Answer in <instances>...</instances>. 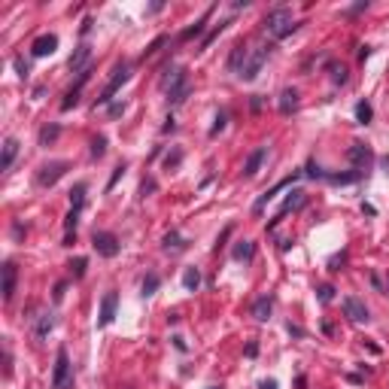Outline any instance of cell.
<instances>
[{
	"label": "cell",
	"instance_id": "obj_19",
	"mask_svg": "<svg viewBox=\"0 0 389 389\" xmlns=\"http://www.w3.org/2000/svg\"><path fill=\"white\" fill-rule=\"evenodd\" d=\"M295 106H298V92H295V88H283V92H280V100H277V110H280L283 116H289Z\"/></svg>",
	"mask_w": 389,
	"mask_h": 389
},
{
	"label": "cell",
	"instance_id": "obj_37",
	"mask_svg": "<svg viewBox=\"0 0 389 389\" xmlns=\"http://www.w3.org/2000/svg\"><path fill=\"white\" fill-rule=\"evenodd\" d=\"M332 80H334L338 86L346 82V67H344V64H332Z\"/></svg>",
	"mask_w": 389,
	"mask_h": 389
},
{
	"label": "cell",
	"instance_id": "obj_40",
	"mask_svg": "<svg viewBox=\"0 0 389 389\" xmlns=\"http://www.w3.org/2000/svg\"><path fill=\"white\" fill-rule=\"evenodd\" d=\"M316 295H320V301H322V304H328V301L334 298V289L326 283V286H320V289H316Z\"/></svg>",
	"mask_w": 389,
	"mask_h": 389
},
{
	"label": "cell",
	"instance_id": "obj_4",
	"mask_svg": "<svg viewBox=\"0 0 389 389\" xmlns=\"http://www.w3.org/2000/svg\"><path fill=\"white\" fill-rule=\"evenodd\" d=\"M128 80H131V67H128V64H116V67H112V76H110V82H106V86H104V92L98 94V104H110V100H112V94L119 92Z\"/></svg>",
	"mask_w": 389,
	"mask_h": 389
},
{
	"label": "cell",
	"instance_id": "obj_39",
	"mask_svg": "<svg viewBox=\"0 0 389 389\" xmlns=\"http://www.w3.org/2000/svg\"><path fill=\"white\" fill-rule=\"evenodd\" d=\"M225 122H228V116H225V112H216V119H213V128H210V137H216V134L225 128Z\"/></svg>",
	"mask_w": 389,
	"mask_h": 389
},
{
	"label": "cell",
	"instance_id": "obj_49",
	"mask_svg": "<svg viewBox=\"0 0 389 389\" xmlns=\"http://www.w3.org/2000/svg\"><path fill=\"white\" fill-rule=\"evenodd\" d=\"M73 240H76V234H73V231H67V238H64V246H73Z\"/></svg>",
	"mask_w": 389,
	"mask_h": 389
},
{
	"label": "cell",
	"instance_id": "obj_16",
	"mask_svg": "<svg viewBox=\"0 0 389 389\" xmlns=\"http://www.w3.org/2000/svg\"><path fill=\"white\" fill-rule=\"evenodd\" d=\"M346 155H350V162H353L356 168H365V164H368V162L374 158V152H371V149H368L365 143H353V146H350V152H346Z\"/></svg>",
	"mask_w": 389,
	"mask_h": 389
},
{
	"label": "cell",
	"instance_id": "obj_30",
	"mask_svg": "<svg viewBox=\"0 0 389 389\" xmlns=\"http://www.w3.org/2000/svg\"><path fill=\"white\" fill-rule=\"evenodd\" d=\"M80 92H82V88H70V92L64 94V100H61V110H64V112H67V110H73L76 104H80Z\"/></svg>",
	"mask_w": 389,
	"mask_h": 389
},
{
	"label": "cell",
	"instance_id": "obj_45",
	"mask_svg": "<svg viewBox=\"0 0 389 389\" xmlns=\"http://www.w3.org/2000/svg\"><path fill=\"white\" fill-rule=\"evenodd\" d=\"M125 112V104H110V116H122Z\"/></svg>",
	"mask_w": 389,
	"mask_h": 389
},
{
	"label": "cell",
	"instance_id": "obj_20",
	"mask_svg": "<svg viewBox=\"0 0 389 389\" xmlns=\"http://www.w3.org/2000/svg\"><path fill=\"white\" fill-rule=\"evenodd\" d=\"M270 310H274V298H270V295H262V298L252 304V316H256L258 322H264V320L270 316Z\"/></svg>",
	"mask_w": 389,
	"mask_h": 389
},
{
	"label": "cell",
	"instance_id": "obj_53",
	"mask_svg": "<svg viewBox=\"0 0 389 389\" xmlns=\"http://www.w3.org/2000/svg\"><path fill=\"white\" fill-rule=\"evenodd\" d=\"M210 389H219V386H210Z\"/></svg>",
	"mask_w": 389,
	"mask_h": 389
},
{
	"label": "cell",
	"instance_id": "obj_43",
	"mask_svg": "<svg viewBox=\"0 0 389 389\" xmlns=\"http://www.w3.org/2000/svg\"><path fill=\"white\" fill-rule=\"evenodd\" d=\"M149 192H155V180H143V186H140V194L146 198Z\"/></svg>",
	"mask_w": 389,
	"mask_h": 389
},
{
	"label": "cell",
	"instance_id": "obj_3",
	"mask_svg": "<svg viewBox=\"0 0 389 389\" xmlns=\"http://www.w3.org/2000/svg\"><path fill=\"white\" fill-rule=\"evenodd\" d=\"M268 55H270V46H256V49H250V55H246V61H244V67H240L238 76H240L244 82H252L256 76H258V70L264 67Z\"/></svg>",
	"mask_w": 389,
	"mask_h": 389
},
{
	"label": "cell",
	"instance_id": "obj_42",
	"mask_svg": "<svg viewBox=\"0 0 389 389\" xmlns=\"http://www.w3.org/2000/svg\"><path fill=\"white\" fill-rule=\"evenodd\" d=\"M76 222H80V210H70V213L64 216V228H67V231H73V228H76Z\"/></svg>",
	"mask_w": 389,
	"mask_h": 389
},
{
	"label": "cell",
	"instance_id": "obj_15",
	"mask_svg": "<svg viewBox=\"0 0 389 389\" xmlns=\"http://www.w3.org/2000/svg\"><path fill=\"white\" fill-rule=\"evenodd\" d=\"M264 155H268L264 146H258V149L250 152V158H246V164H244V176H246V180H252V176L258 174V168L264 164Z\"/></svg>",
	"mask_w": 389,
	"mask_h": 389
},
{
	"label": "cell",
	"instance_id": "obj_33",
	"mask_svg": "<svg viewBox=\"0 0 389 389\" xmlns=\"http://www.w3.org/2000/svg\"><path fill=\"white\" fill-rule=\"evenodd\" d=\"M46 332H52V314H43L36 322V338H46Z\"/></svg>",
	"mask_w": 389,
	"mask_h": 389
},
{
	"label": "cell",
	"instance_id": "obj_22",
	"mask_svg": "<svg viewBox=\"0 0 389 389\" xmlns=\"http://www.w3.org/2000/svg\"><path fill=\"white\" fill-rule=\"evenodd\" d=\"M207 18H210V12H207V16H201V18L194 22L192 28H186V30L180 34V40H192V36H201V34L207 30Z\"/></svg>",
	"mask_w": 389,
	"mask_h": 389
},
{
	"label": "cell",
	"instance_id": "obj_35",
	"mask_svg": "<svg viewBox=\"0 0 389 389\" xmlns=\"http://www.w3.org/2000/svg\"><path fill=\"white\" fill-rule=\"evenodd\" d=\"M180 162H182V149H174V152H168V155H164V168H168V170H174Z\"/></svg>",
	"mask_w": 389,
	"mask_h": 389
},
{
	"label": "cell",
	"instance_id": "obj_5",
	"mask_svg": "<svg viewBox=\"0 0 389 389\" xmlns=\"http://www.w3.org/2000/svg\"><path fill=\"white\" fill-rule=\"evenodd\" d=\"M67 170H70V162H64V158L49 162V164H43L40 170H36V186H40V188H52Z\"/></svg>",
	"mask_w": 389,
	"mask_h": 389
},
{
	"label": "cell",
	"instance_id": "obj_10",
	"mask_svg": "<svg viewBox=\"0 0 389 389\" xmlns=\"http://www.w3.org/2000/svg\"><path fill=\"white\" fill-rule=\"evenodd\" d=\"M340 307H344V314L353 320V322H368V307H365V301H359V298H353V295H346V298L340 301Z\"/></svg>",
	"mask_w": 389,
	"mask_h": 389
},
{
	"label": "cell",
	"instance_id": "obj_9",
	"mask_svg": "<svg viewBox=\"0 0 389 389\" xmlns=\"http://www.w3.org/2000/svg\"><path fill=\"white\" fill-rule=\"evenodd\" d=\"M116 310H119V295H116V292H106V295L100 298V314H98V328H104V326H110V322L116 320Z\"/></svg>",
	"mask_w": 389,
	"mask_h": 389
},
{
	"label": "cell",
	"instance_id": "obj_7",
	"mask_svg": "<svg viewBox=\"0 0 389 389\" xmlns=\"http://www.w3.org/2000/svg\"><path fill=\"white\" fill-rule=\"evenodd\" d=\"M70 380V356H67V350L61 346L58 350V356H55V371H52V389H64Z\"/></svg>",
	"mask_w": 389,
	"mask_h": 389
},
{
	"label": "cell",
	"instance_id": "obj_2",
	"mask_svg": "<svg viewBox=\"0 0 389 389\" xmlns=\"http://www.w3.org/2000/svg\"><path fill=\"white\" fill-rule=\"evenodd\" d=\"M170 76H164L162 80V88L168 92V100L170 104H182L186 98H188V70L186 67H174V70H168Z\"/></svg>",
	"mask_w": 389,
	"mask_h": 389
},
{
	"label": "cell",
	"instance_id": "obj_44",
	"mask_svg": "<svg viewBox=\"0 0 389 389\" xmlns=\"http://www.w3.org/2000/svg\"><path fill=\"white\" fill-rule=\"evenodd\" d=\"M12 64H16V70H18V76H22V80H24V76H28V64H24L22 58H16Z\"/></svg>",
	"mask_w": 389,
	"mask_h": 389
},
{
	"label": "cell",
	"instance_id": "obj_18",
	"mask_svg": "<svg viewBox=\"0 0 389 389\" xmlns=\"http://www.w3.org/2000/svg\"><path fill=\"white\" fill-rule=\"evenodd\" d=\"M246 55H250V49H246L244 43H234V49H231V58H228V70H231V73H240Z\"/></svg>",
	"mask_w": 389,
	"mask_h": 389
},
{
	"label": "cell",
	"instance_id": "obj_26",
	"mask_svg": "<svg viewBox=\"0 0 389 389\" xmlns=\"http://www.w3.org/2000/svg\"><path fill=\"white\" fill-rule=\"evenodd\" d=\"M362 176V170H353V174H326V180L328 182H334V186H344V182H356Z\"/></svg>",
	"mask_w": 389,
	"mask_h": 389
},
{
	"label": "cell",
	"instance_id": "obj_52",
	"mask_svg": "<svg viewBox=\"0 0 389 389\" xmlns=\"http://www.w3.org/2000/svg\"><path fill=\"white\" fill-rule=\"evenodd\" d=\"M380 164H383V170L389 174V158H380Z\"/></svg>",
	"mask_w": 389,
	"mask_h": 389
},
{
	"label": "cell",
	"instance_id": "obj_34",
	"mask_svg": "<svg viewBox=\"0 0 389 389\" xmlns=\"http://www.w3.org/2000/svg\"><path fill=\"white\" fill-rule=\"evenodd\" d=\"M106 152V137H94L92 140V158H104Z\"/></svg>",
	"mask_w": 389,
	"mask_h": 389
},
{
	"label": "cell",
	"instance_id": "obj_32",
	"mask_svg": "<svg viewBox=\"0 0 389 389\" xmlns=\"http://www.w3.org/2000/svg\"><path fill=\"white\" fill-rule=\"evenodd\" d=\"M371 116H374V110H371V104H365V100H362V104L356 106V119H359L362 125H368V122H371Z\"/></svg>",
	"mask_w": 389,
	"mask_h": 389
},
{
	"label": "cell",
	"instance_id": "obj_6",
	"mask_svg": "<svg viewBox=\"0 0 389 389\" xmlns=\"http://www.w3.org/2000/svg\"><path fill=\"white\" fill-rule=\"evenodd\" d=\"M92 246H94V252H98V256H104V258H116V256H119V250H122L119 238H116L112 231H94Z\"/></svg>",
	"mask_w": 389,
	"mask_h": 389
},
{
	"label": "cell",
	"instance_id": "obj_46",
	"mask_svg": "<svg viewBox=\"0 0 389 389\" xmlns=\"http://www.w3.org/2000/svg\"><path fill=\"white\" fill-rule=\"evenodd\" d=\"M174 346H176V350H180V353H186V350H188V346H186V340H182V338H180V334H176V338H174Z\"/></svg>",
	"mask_w": 389,
	"mask_h": 389
},
{
	"label": "cell",
	"instance_id": "obj_11",
	"mask_svg": "<svg viewBox=\"0 0 389 389\" xmlns=\"http://www.w3.org/2000/svg\"><path fill=\"white\" fill-rule=\"evenodd\" d=\"M58 49V36L55 34H43V36H36V40L30 43V55L34 58H46Z\"/></svg>",
	"mask_w": 389,
	"mask_h": 389
},
{
	"label": "cell",
	"instance_id": "obj_23",
	"mask_svg": "<svg viewBox=\"0 0 389 389\" xmlns=\"http://www.w3.org/2000/svg\"><path fill=\"white\" fill-rule=\"evenodd\" d=\"M182 286H186L188 292H194V289L201 286V270H198V268H186V270H182Z\"/></svg>",
	"mask_w": 389,
	"mask_h": 389
},
{
	"label": "cell",
	"instance_id": "obj_12",
	"mask_svg": "<svg viewBox=\"0 0 389 389\" xmlns=\"http://www.w3.org/2000/svg\"><path fill=\"white\" fill-rule=\"evenodd\" d=\"M298 176H301V174H292V176L280 180V182H277L274 188H268L264 194H258V198H256V204H252V213H262V210H264V204H268V201H274V198H277V192H280V188H286V186H292V182H295Z\"/></svg>",
	"mask_w": 389,
	"mask_h": 389
},
{
	"label": "cell",
	"instance_id": "obj_17",
	"mask_svg": "<svg viewBox=\"0 0 389 389\" xmlns=\"http://www.w3.org/2000/svg\"><path fill=\"white\" fill-rule=\"evenodd\" d=\"M16 155H18V140H16V137H6V140H4V158H0V170H10L12 162H16Z\"/></svg>",
	"mask_w": 389,
	"mask_h": 389
},
{
	"label": "cell",
	"instance_id": "obj_38",
	"mask_svg": "<svg viewBox=\"0 0 389 389\" xmlns=\"http://www.w3.org/2000/svg\"><path fill=\"white\" fill-rule=\"evenodd\" d=\"M164 43H168V36H155V40H152V43L146 46V52H143V58H149V55H155V52H158V49H162Z\"/></svg>",
	"mask_w": 389,
	"mask_h": 389
},
{
	"label": "cell",
	"instance_id": "obj_25",
	"mask_svg": "<svg viewBox=\"0 0 389 389\" xmlns=\"http://www.w3.org/2000/svg\"><path fill=\"white\" fill-rule=\"evenodd\" d=\"M58 134H61V125H46L40 131V146H52L58 140Z\"/></svg>",
	"mask_w": 389,
	"mask_h": 389
},
{
	"label": "cell",
	"instance_id": "obj_21",
	"mask_svg": "<svg viewBox=\"0 0 389 389\" xmlns=\"http://www.w3.org/2000/svg\"><path fill=\"white\" fill-rule=\"evenodd\" d=\"M86 192H88V182H76V186L70 188V210H82Z\"/></svg>",
	"mask_w": 389,
	"mask_h": 389
},
{
	"label": "cell",
	"instance_id": "obj_47",
	"mask_svg": "<svg viewBox=\"0 0 389 389\" xmlns=\"http://www.w3.org/2000/svg\"><path fill=\"white\" fill-rule=\"evenodd\" d=\"M64 289H67V283H58V286H55V301L64 298Z\"/></svg>",
	"mask_w": 389,
	"mask_h": 389
},
{
	"label": "cell",
	"instance_id": "obj_50",
	"mask_svg": "<svg viewBox=\"0 0 389 389\" xmlns=\"http://www.w3.org/2000/svg\"><path fill=\"white\" fill-rule=\"evenodd\" d=\"M368 55H371V46H362V49H359V58H362V61H365V58H368Z\"/></svg>",
	"mask_w": 389,
	"mask_h": 389
},
{
	"label": "cell",
	"instance_id": "obj_36",
	"mask_svg": "<svg viewBox=\"0 0 389 389\" xmlns=\"http://www.w3.org/2000/svg\"><path fill=\"white\" fill-rule=\"evenodd\" d=\"M125 170H128V164H125V162H119V164H116V170H112V176H110V182H106V192H110L116 182H119V180L125 176Z\"/></svg>",
	"mask_w": 389,
	"mask_h": 389
},
{
	"label": "cell",
	"instance_id": "obj_24",
	"mask_svg": "<svg viewBox=\"0 0 389 389\" xmlns=\"http://www.w3.org/2000/svg\"><path fill=\"white\" fill-rule=\"evenodd\" d=\"M252 252H256L252 240H240V244L234 246V252H231V256H234L238 262H250V258H252Z\"/></svg>",
	"mask_w": 389,
	"mask_h": 389
},
{
	"label": "cell",
	"instance_id": "obj_41",
	"mask_svg": "<svg viewBox=\"0 0 389 389\" xmlns=\"http://www.w3.org/2000/svg\"><path fill=\"white\" fill-rule=\"evenodd\" d=\"M307 176H314V180H326V170H322L316 162H310V164H307Z\"/></svg>",
	"mask_w": 389,
	"mask_h": 389
},
{
	"label": "cell",
	"instance_id": "obj_1",
	"mask_svg": "<svg viewBox=\"0 0 389 389\" xmlns=\"http://www.w3.org/2000/svg\"><path fill=\"white\" fill-rule=\"evenodd\" d=\"M262 28L268 30V36H274V40H283V36H289L298 24H295V16H292L289 6H274V10H268V12H264Z\"/></svg>",
	"mask_w": 389,
	"mask_h": 389
},
{
	"label": "cell",
	"instance_id": "obj_29",
	"mask_svg": "<svg viewBox=\"0 0 389 389\" xmlns=\"http://www.w3.org/2000/svg\"><path fill=\"white\" fill-rule=\"evenodd\" d=\"M228 24H231V18H225V22H219V24H216V28H213V30H210L207 36H204V43H201V49H198V52H204V49H207V46H210V43L216 40V36H219V34H222V30H225Z\"/></svg>",
	"mask_w": 389,
	"mask_h": 389
},
{
	"label": "cell",
	"instance_id": "obj_51",
	"mask_svg": "<svg viewBox=\"0 0 389 389\" xmlns=\"http://www.w3.org/2000/svg\"><path fill=\"white\" fill-rule=\"evenodd\" d=\"M289 334H295V338H301V334H304V332H301V328H298V326H292V322H289Z\"/></svg>",
	"mask_w": 389,
	"mask_h": 389
},
{
	"label": "cell",
	"instance_id": "obj_14",
	"mask_svg": "<svg viewBox=\"0 0 389 389\" xmlns=\"http://www.w3.org/2000/svg\"><path fill=\"white\" fill-rule=\"evenodd\" d=\"M88 58H92V46H88V43H80V46H76V52L70 55V70H73V73L88 70V67H86Z\"/></svg>",
	"mask_w": 389,
	"mask_h": 389
},
{
	"label": "cell",
	"instance_id": "obj_31",
	"mask_svg": "<svg viewBox=\"0 0 389 389\" xmlns=\"http://www.w3.org/2000/svg\"><path fill=\"white\" fill-rule=\"evenodd\" d=\"M86 268H88V258H82V256L70 262V270H73V277H76V280H80V277H86Z\"/></svg>",
	"mask_w": 389,
	"mask_h": 389
},
{
	"label": "cell",
	"instance_id": "obj_28",
	"mask_svg": "<svg viewBox=\"0 0 389 389\" xmlns=\"http://www.w3.org/2000/svg\"><path fill=\"white\" fill-rule=\"evenodd\" d=\"M162 246L170 252V250H186V240L176 234V231H170V234H164V240H162Z\"/></svg>",
	"mask_w": 389,
	"mask_h": 389
},
{
	"label": "cell",
	"instance_id": "obj_13",
	"mask_svg": "<svg viewBox=\"0 0 389 389\" xmlns=\"http://www.w3.org/2000/svg\"><path fill=\"white\" fill-rule=\"evenodd\" d=\"M16 280H18L16 262H4V301H12V295H16Z\"/></svg>",
	"mask_w": 389,
	"mask_h": 389
},
{
	"label": "cell",
	"instance_id": "obj_27",
	"mask_svg": "<svg viewBox=\"0 0 389 389\" xmlns=\"http://www.w3.org/2000/svg\"><path fill=\"white\" fill-rule=\"evenodd\" d=\"M162 286V277L158 274H146V280H143V286H140V292L149 298V295H155V289Z\"/></svg>",
	"mask_w": 389,
	"mask_h": 389
},
{
	"label": "cell",
	"instance_id": "obj_8",
	"mask_svg": "<svg viewBox=\"0 0 389 389\" xmlns=\"http://www.w3.org/2000/svg\"><path fill=\"white\" fill-rule=\"evenodd\" d=\"M301 204H304V192H301V188H295V192H289V198H286V201L280 204V210H277V216H274V219H270V222H268V231H274V228H277V225L283 222V216H286L289 210H298Z\"/></svg>",
	"mask_w": 389,
	"mask_h": 389
},
{
	"label": "cell",
	"instance_id": "obj_48",
	"mask_svg": "<svg viewBox=\"0 0 389 389\" xmlns=\"http://www.w3.org/2000/svg\"><path fill=\"white\" fill-rule=\"evenodd\" d=\"M258 389H277V380H262Z\"/></svg>",
	"mask_w": 389,
	"mask_h": 389
}]
</instances>
